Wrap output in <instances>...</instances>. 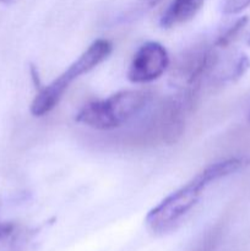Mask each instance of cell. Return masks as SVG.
<instances>
[{
    "label": "cell",
    "mask_w": 250,
    "mask_h": 251,
    "mask_svg": "<svg viewBox=\"0 0 250 251\" xmlns=\"http://www.w3.org/2000/svg\"><path fill=\"white\" fill-rule=\"evenodd\" d=\"M250 68V59L248 58L247 55H240L239 58L235 60L234 65L230 68L229 73L225 76V80H230L234 81L238 80L239 77H242L243 75L245 74V71Z\"/></svg>",
    "instance_id": "cell-9"
},
{
    "label": "cell",
    "mask_w": 250,
    "mask_h": 251,
    "mask_svg": "<svg viewBox=\"0 0 250 251\" xmlns=\"http://www.w3.org/2000/svg\"><path fill=\"white\" fill-rule=\"evenodd\" d=\"M248 44H249V46H250V37H249V39H248Z\"/></svg>",
    "instance_id": "cell-14"
},
{
    "label": "cell",
    "mask_w": 250,
    "mask_h": 251,
    "mask_svg": "<svg viewBox=\"0 0 250 251\" xmlns=\"http://www.w3.org/2000/svg\"><path fill=\"white\" fill-rule=\"evenodd\" d=\"M188 112H191L190 108L179 95L167 98L161 105L157 115V129L167 145L175 144L183 136Z\"/></svg>",
    "instance_id": "cell-6"
},
{
    "label": "cell",
    "mask_w": 250,
    "mask_h": 251,
    "mask_svg": "<svg viewBox=\"0 0 250 251\" xmlns=\"http://www.w3.org/2000/svg\"><path fill=\"white\" fill-rule=\"evenodd\" d=\"M203 1L205 0H173L162 15L159 25L163 28H171L189 21L201 9Z\"/></svg>",
    "instance_id": "cell-7"
},
{
    "label": "cell",
    "mask_w": 250,
    "mask_h": 251,
    "mask_svg": "<svg viewBox=\"0 0 250 251\" xmlns=\"http://www.w3.org/2000/svg\"><path fill=\"white\" fill-rule=\"evenodd\" d=\"M161 1L162 0H146V4L149 5L150 7H153L156 6V5H158Z\"/></svg>",
    "instance_id": "cell-12"
},
{
    "label": "cell",
    "mask_w": 250,
    "mask_h": 251,
    "mask_svg": "<svg viewBox=\"0 0 250 251\" xmlns=\"http://www.w3.org/2000/svg\"><path fill=\"white\" fill-rule=\"evenodd\" d=\"M169 66L167 49L158 42H147L135 53L127 78L132 83H147L161 77Z\"/></svg>",
    "instance_id": "cell-5"
},
{
    "label": "cell",
    "mask_w": 250,
    "mask_h": 251,
    "mask_svg": "<svg viewBox=\"0 0 250 251\" xmlns=\"http://www.w3.org/2000/svg\"><path fill=\"white\" fill-rule=\"evenodd\" d=\"M113 46L107 39H97L74 61L68 70L48 86L41 88L31 103V113L34 117H43L56 107L71 83L83 74H87L109 56Z\"/></svg>",
    "instance_id": "cell-2"
},
{
    "label": "cell",
    "mask_w": 250,
    "mask_h": 251,
    "mask_svg": "<svg viewBox=\"0 0 250 251\" xmlns=\"http://www.w3.org/2000/svg\"><path fill=\"white\" fill-rule=\"evenodd\" d=\"M152 100V93L144 90L122 91L105 100L83 105L76 122L97 130H113L140 114Z\"/></svg>",
    "instance_id": "cell-1"
},
{
    "label": "cell",
    "mask_w": 250,
    "mask_h": 251,
    "mask_svg": "<svg viewBox=\"0 0 250 251\" xmlns=\"http://www.w3.org/2000/svg\"><path fill=\"white\" fill-rule=\"evenodd\" d=\"M14 228L12 223H0V240L9 237L14 232Z\"/></svg>",
    "instance_id": "cell-11"
},
{
    "label": "cell",
    "mask_w": 250,
    "mask_h": 251,
    "mask_svg": "<svg viewBox=\"0 0 250 251\" xmlns=\"http://www.w3.org/2000/svg\"><path fill=\"white\" fill-rule=\"evenodd\" d=\"M250 5V0H225L222 5V11L225 15H234L243 11Z\"/></svg>",
    "instance_id": "cell-10"
},
{
    "label": "cell",
    "mask_w": 250,
    "mask_h": 251,
    "mask_svg": "<svg viewBox=\"0 0 250 251\" xmlns=\"http://www.w3.org/2000/svg\"><path fill=\"white\" fill-rule=\"evenodd\" d=\"M217 64V55L210 47L196 46L183 54L174 65L171 80L179 88L181 96L191 110L196 104L203 77Z\"/></svg>",
    "instance_id": "cell-4"
},
{
    "label": "cell",
    "mask_w": 250,
    "mask_h": 251,
    "mask_svg": "<svg viewBox=\"0 0 250 251\" xmlns=\"http://www.w3.org/2000/svg\"><path fill=\"white\" fill-rule=\"evenodd\" d=\"M0 1L4 2V4H11V2L17 1V0H0Z\"/></svg>",
    "instance_id": "cell-13"
},
{
    "label": "cell",
    "mask_w": 250,
    "mask_h": 251,
    "mask_svg": "<svg viewBox=\"0 0 250 251\" xmlns=\"http://www.w3.org/2000/svg\"><path fill=\"white\" fill-rule=\"evenodd\" d=\"M248 21H249V19H248L247 16L239 17L238 20H235L232 25H229V26L217 37V39L215 41V46L220 47V48H225V47L229 46V44L237 38L238 34L244 29Z\"/></svg>",
    "instance_id": "cell-8"
},
{
    "label": "cell",
    "mask_w": 250,
    "mask_h": 251,
    "mask_svg": "<svg viewBox=\"0 0 250 251\" xmlns=\"http://www.w3.org/2000/svg\"><path fill=\"white\" fill-rule=\"evenodd\" d=\"M208 186L200 173L162 200L146 216V226L154 234L173 230L198 205L202 191Z\"/></svg>",
    "instance_id": "cell-3"
}]
</instances>
